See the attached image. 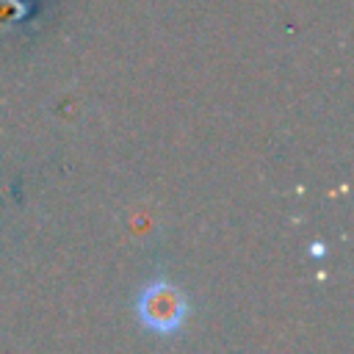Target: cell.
Instances as JSON below:
<instances>
[{
  "label": "cell",
  "mask_w": 354,
  "mask_h": 354,
  "mask_svg": "<svg viewBox=\"0 0 354 354\" xmlns=\"http://www.w3.org/2000/svg\"><path fill=\"white\" fill-rule=\"evenodd\" d=\"M136 313L147 329L169 335V332H177L183 326V321L188 315V299L174 282L155 279L138 293Z\"/></svg>",
  "instance_id": "6da1fadb"
}]
</instances>
